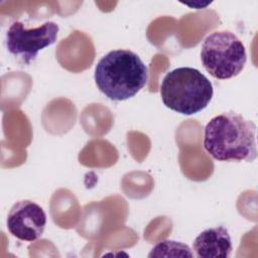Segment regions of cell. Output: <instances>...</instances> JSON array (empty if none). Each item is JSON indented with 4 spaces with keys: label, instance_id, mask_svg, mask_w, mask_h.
Returning <instances> with one entry per match:
<instances>
[{
    "label": "cell",
    "instance_id": "obj_1",
    "mask_svg": "<svg viewBox=\"0 0 258 258\" xmlns=\"http://www.w3.org/2000/svg\"><path fill=\"white\" fill-rule=\"evenodd\" d=\"M256 124L234 111L213 117L204 130V147L216 160L252 162L257 158Z\"/></svg>",
    "mask_w": 258,
    "mask_h": 258
},
{
    "label": "cell",
    "instance_id": "obj_2",
    "mask_svg": "<svg viewBox=\"0 0 258 258\" xmlns=\"http://www.w3.org/2000/svg\"><path fill=\"white\" fill-rule=\"evenodd\" d=\"M97 88L112 101L134 97L147 83L148 69L129 49H114L97 63L94 74Z\"/></svg>",
    "mask_w": 258,
    "mask_h": 258
},
{
    "label": "cell",
    "instance_id": "obj_3",
    "mask_svg": "<svg viewBox=\"0 0 258 258\" xmlns=\"http://www.w3.org/2000/svg\"><path fill=\"white\" fill-rule=\"evenodd\" d=\"M214 89L209 79L199 70L181 67L167 73L160 86L163 104L182 115L204 110L211 102Z\"/></svg>",
    "mask_w": 258,
    "mask_h": 258
},
{
    "label": "cell",
    "instance_id": "obj_4",
    "mask_svg": "<svg viewBox=\"0 0 258 258\" xmlns=\"http://www.w3.org/2000/svg\"><path fill=\"white\" fill-rule=\"evenodd\" d=\"M201 60L205 70L215 79H232L238 76L246 64V48L233 32L215 31L209 34L202 44Z\"/></svg>",
    "mask_w": 258,
    "mask_h": 258
},
{
    "label": "cell",
    "instance_id": "obj_5",
    "mask_svg": "<svg viewBox=\"0 0 258 258\" xmlns=\"http://www.w3.org/2000/svg\"><path fill=\"white\" fill-rule=\"evenodd\" d=\"M58 30V25L53 21L29 29L22 22L14 21L6 32L7 50L29 64L40 50L55 42Z\"/></svg>",
    "mask_w": 258,
    "mask_h": 258
},
{
    "label": "cell",
    "instance_id": "obj_6",
    "mask_svg": "<svg viewBox=\"0 0 258 258\" xmlns=\"http://www.w3.org/2000/svg\"><path fill=\"white\" fill-rule=\"evenodd\" d=\"M46 226L44 210L30 200L16 202L7 216V229L15 238L33 242L39 239Z\"/></svg>",
    "mask_w": 258,
    "mask_h": 258
},
{
    "label": "cell",
    "instance_id": "obj_7",
    "mask_svg": "<svg viewBox=\"0 0 258 258\" xmlns=\"http://www.w3.org/2000/svg\"><path fill=\"white\" fill-rule=\"evenodd\" d=\"M192 248L200 258H228L232 252L231 236L223 226L210 228L195 239Z\"/></svg>",
    "mask_w": 258,
    "mask_h": 258
},
{
    "label": "cell",
    "instance_id": "obj_8",
    "mask_svg": "<svg viewBox=\"0 0 258 258\" xmlns=\"http://www.w3.org/2000/svg\"><path fill=\"white\" fill-rule=\"evenodd\" d=\"M192 257L190 248L180 242L164 240L156 244L148 254V257Z\"/></svg>",
    "mask_w": 258,
    "mask_h": 258
}]
</instances>
